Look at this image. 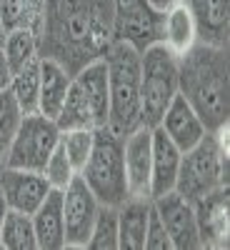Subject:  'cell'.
Segmentation results:
<instances>
[{"mask_svg": "<svg viewBox=\"0 0 230 250\" xmlns=\"http://www.w3.org/2000/svg\"><path fill=\"white\" fill-rule=\"evenodd\" d=\"M95 143V128H75V130H60V145L65 155L70 158L75 173L83 170V165L88 163Z\"/></svg>", "mask_w": 230, "mask_h": 250, "instance_id": "obj_27", "label": "cell"}, {"mask_svg": "<svg viewBox=\"0 0 230 250\" xmlns=\"http://www.w3.org/2000/svg\"><path fill=\"white\" fill-rule=\"evenodd\" d=\"M228 185V153H223L213 133H205L198 145L185 150L175 178V193L195 203L198 198Z\"/></svg>", "mask_w": 230, "mask_h": 250, "instance_id": "obj_6", "label": "cell"}, {"mask_svg": "<svg viewBox=\"0 0 230 250\" xmlns=\"http://www.w3.org/2000/svg\"><path fill=\"white\" fill-rule=\"evenodd\" d=\"M183 150L163 133L160 125L153 128V163H150V200L173 193L180 168Z\"/></svg>", "mask_w": 230, "mask_h": 250, "instance_id": "obj_16", "label": "cell"}, {"mask_svg": "<svg viewBox=\"0 0 230 250\" xmlns=\"http://www.w3.org/2000/svg\"><path fill=\"white\" fill-rule=\"evenodd\" d=\"M73 75L60 60L50 55H40V95H38V113L50 120L58 118L65 95L70 90Z\"/></svg>", "mask_w": 230, "mask_h": 250, "instance_id": "obj_17", "label": "cell"}, {"mask_svg": "<svg viewBox=\"0 0 230 250\" xmlns=\"http://www.w3.org/2000/svg\"><path fill=\"white\" fill-rule=\"evenodd\" d=\"M0 248H8V250H38L33 218L28 213L5 210L3 230H0Z\"/></svg>", "mask_w": 230, "mask_h": 250, "instance_id": "obj_24", "label": "cell"}, {"mask_svg": "<svg viewBox=\"0 0 230 250\" xmlns=\"http://www.w3.org/2000/svg\"><path fill=\"white\" fill-rule=\"evenodd\" d=\"M150 198H128L118 208V250H143Z\"/></svg>", "mask_w": 230, "mask_h": 250, "instance_id": "obj_21", "label": "cell"}, {"mask_svg": "<svg viewBox=\"0 0 230 250\" xmlns=\"http://www.w3.org/2000/svg\"><path fill=\"white\" fill-rule=\"evenodd\" d=\"M160 43L168 48L173 55H178V58L198 43V30H195L193 13L188 10V5L183 3V0L163 10V35H160Z\"/></svg>", "mask_w": 230, "mask_h": 250, "instance_id": "obj_20", "label": "cell"}, {"mask_svg": "<svg viewBox=\"0 0 230 250\" xmlns=\"http://www.w3.org/2000/svg\"><path fill=\"white\" fill-rule=\"evenodd\" d=\"M35 228L38 250H63L65 248V223H63V190H53L30 215Z\"/></svg>", "mask_w": 230, "mask_h": 250, "instance_id": "obj_19", "label": "cell"}, {"mask_svg": "<svg viewBox=\"0 0 230 250\" xmlns=\"http://www.w3.org/2000/svg\"><path fill=\"white\" fill-rule=\"evenodd\" d=\"M5 210H8V208H5V200L0 198V230H3V218H5Z\"/></svg>", "mask_w": 230, "mask_h": 250, "instance_id": "obj_33", "label": "cell"}, {"mask_svg": "<svg viewBox=\"0 0 230 250\" xmlns=\"http://www.w3.org/2000/svg\"><path fill=\"white\" fill-rule=\"evenodd\" d=\"M48 193H50V185L43 173H30V170L0 165V198L5 200L8 210L33 215Z\"/></svg>", "mask_w": 230, "mask_h": 250, "instance_id": "obj_12", "label": "cell"}, {"mask_svg": "<svg viewBox=\"0 0 230 250\" xmlns=\"http://www.w3.org/2000/svg\"><path fill=\"white\" fill-rule=\"evenodd\" d=\"M148 3H150L153 8H158V10H165V8H170V5L180 3V0H148Z\"/></svg>", "mask_w": 230, "mask_h": 250, "instance_id": "obj_32", "label": "cell"}, {"mask_svg": "<svg viewBox=\"0 0 230 250\" xmlns=\"http://www.w3.org/2000/svg\"><path fill=\"white\" fill-rule=\"evenodd\" d=\"M178 95V55L163 43L140 53V110L143 125L155 128L170 100Z\"/></svg>", "mask_w": 230, "mask_h": 250, "instance_id": "obj_5", "label": "cell"}, {"mask_svg": "<svg viewBox=\"0 0 230 250\" xmlns=\"http://www.w3.org/2000/svg\"><path fill=\"white\" fill-rule=\"evenodd\" d=\"M108 65V95H110V115L108 128L118 135L133 133L143 125L140 110V53L123 43L113 40L103 53Z\"/></svg>", "mask_w": 230, "mask_h": 250, "instance_id": "obj_3", "label": "cell"}, {"mask_svg": "<svg viewBox=\"0 0 230 250\" xmlns=\"http://www.w3.org/2000/svg\"><path fill=\"white\" fill-rule=\"evenodd\" d=\"M73 85L80 90V95L85 98V103L90 105V113L95 118L98 128L108 125L110 95H108V65H105V58L103 55L93 58L80 70H75L73 73Z\"/></svg>", "mask_w": 230, "mask_h": 250, "instance_id": "obj_14", "label": "cell"}, {"mask_svg": "<svg viewBox=\"0 0 230 250\" xmlns=\"http://www.w3.org/2000/svg\"><path fill=\"white\" fill-rule=\"evenodd\" d=\"M45 15V0H0V23L5 33L18 28H30L40 35Z\"/></svg>", "mask_w": 230, "mask_h": 250, "instance_id": "obj_22", "label": "cell"}, {"mask_svg": "<svg viewBox=\"0 0 230 250\" xmlns=\"http://www.w3.org/2000/svg\"><path fill=\"white\" fill-rule=\"evenodd\" d=\"M193 13L198 43L228 48V8L230 0H183Z\"/></svg>", "mask_w": 230, "mask_h": 250, "instance_id": "obj_18", "label": "cell"}, {"mask_svg": "<svg viewBox=\"0 0 230 250\" xmlns=\"http://www.w3.org/2000/svg\"><path fill=\"white\" fill-rule=\"evenodd\" d=\"M20 120H23V110H20L13 93L0 90V165H3V158L13 143V135L18 133Z\"/></svg>", "mask_w": 230, "mask_h": 250, "instance_id": "obj_28", "label": "cell"}, {"mask_svg": "<svg viewBox=\"0 0 230 250\" xmlns=\"http://www.w3.org/2000/svg\"><path fill=\"white\" fill-rule=\"evenodd\" d=\"M153 208L158 210L165 230H168L173 250H198L200 248V235H198V223H195V210L193 203L185 200L183 195L165 193L153 200Z\"/></svg>", "mask_w": 230, "mask_h": 250, "instance_id": "obj_10", "label": "cell"}, {"mask_svg": "<svg viewBox=\"0 0 230 250\" xmlns=\"http://www.w3.org/2000/svg\"><path fill=\"white\" fill-rule=\"evenodd\" d=\"M160 128L183 153L190 150L193 145H198L205 133H210V130H205L203 120L198 118V113L190 108V103H188L180 93L170 100V105L165 108V113L160 118Z\"/></svg>", "mask_w": 230, "mask_h": 250, "instance_id": "obj_15", "label": "cell"}, {"mask_svg": "<svg viewBox=\"0 0 230 250\" xmlns=\"http://www.w3.org/2000/svg\"><path fill=\"white\" fill-rule=\"evenodd\" d=\"M123 163L130 198H150V163H153V128L138 125L123 138Z\"/></svg>", "mask_w": 230, "mask_h": 250, "instance_id": "obj_11", "label": "cell"}, {"mask_svg": "<svg viewBox=\"0 0 230 250\" xmlns=\"http://www.w3.org/2000/svg\"><path fill=\"white\" fill-rule=\"evenodd\" d=\"M3 40H5V28H3V23H0V45H3Z\"/></svg>", "mask_w": 230, "mask_h": 250, "instance_id": "obj_34", "label": "cell"}, {"mask_svg": "<svg viewBox=\"0 0 230 250\" xmlns=\"http://www.w3.org/2000/svg\"><path fill=\"white\" fill-rule=\"evenodd\" d=\"M3 53L10 62V70H20L23 65H28L30 60L40 58V40L38 33L30 28H18V30H8L5 40H3Z\"/></svg>", "mask_w": 230, "mask_h": 250, "instance_id": "obj_25", "label": "cell"}, {"mask_svg": "<svg viewBox=\"0 0 230 250\" xmlns=\"http://www.w3.org/2000/svg\"><path fill=\"white\" fill-rule=\"evenodd\" d=\"M163 10L148 0H113V40L133 45L138 53L160 43Z\"/></svg>", "mask_w": 230, "mask_h": 250, "instance_id": "obj_8", "label": "cell"}, {"mask_svg": "<svg viewBox=\"0 0 230 250\" xmlns=\"http://www.w3.org/2000/svg\"><path fill=\"white\" fill-rule=\"evenodd\" d=\"M85 248H90V250H118V208L100 205Z\"/></svg>", "mask_w": 230, "mask_h": 250, "instance_id": "obj_26", "label": "cell"}, {"mask_svg": "<svg viewBox=\"0 0 230 250\" xmlns=\"http://www.w3.org/2000/svg\"><path fill=\"white\" fill-rule=\"evenodd\" d=\"M10 80H13V70H10V62L0 48V90H8L10 88Z\"/></svg>", "mask_w": 230, "mask_h": 250, "instance_id": "obj_31", "label": "cell"}, {"mask_svg": "<svg viewBox=\"0 0 230 250\" xmlns=\"http://www.w3.org/2000/svg\"><path fill=\"white\" fill-rule=\"evenodd\" d=\"M43 175H45V180H48V185L53 188V190H65L68 183L78 175L75 168H73V163H70V158L65 155V150H63L60 143L55 145V150L50 153L45 168H43Z\"/></svg>", "mask_w": 230, "mask_h": 250, "instance_id": "obj_29", "label": "cell"}, {"mask_svg": "<svg viewBox=\"0 0 230 250\" xmlns=\"http://www.w3.org/2000/svg\"><path fill=\"white\" fill-rule=\"evenodd\" d=\"M13 98L18 100L23 115L28 113H38V95H40V58L30 60L28 65H23L20 70L13 73L10 88Z\"/></svg>", "mask_w": 230, "mask_h": 250, "instance_id": "obj_23", "label": "cell"}, {"mask_svg": "<svg viewBox=\"0 0 230 250\" xmlns=\"http://www.w3.org/2000/svg\"><path fill=\"white\" fill-rule=\"evenodd\" d=\"M143 250H173L168 230L158 215V210L150 205V213H148V228H145V245Z\"/></svg>", "mask_w": 230, "mask_h": 250, "instance_id": "obj_30", "label": "cell"}, {"mask_svg": "<svg viewBox=\"0 0 230 250\" xmlns=\"http://www.w3.org/2000/svg\"><path fill=\"white\" fill-rule=\"evenodd\" d=\"M178 93L190 103L205 130L228 123V48L195 43L178 58Z\"/></svg>", "mask_w": 230, "mask_h": 250, "instance_id": "obj_2", "label": "cell"}, {"mask_svg": "<svg viewBox=\"0 0 230 250\" xmlns=\"http://www.w3.org/2000/svg\"><path fill=\"white\" fill-rule=\"evenodd\" d=\"M58 143H60V128L55 125V120L40 113H28L18 125V133L13 135V143L3 158V165L5 168H18V170L43 173L45 163Z\"/></svg>", "mask_w": 230, "mask_h": 250, "instance_id": "obj_7", "label": "cell"}, {"mask_svg": "<svg viewBox=\"0 0 230 250\" xmlns=\"http://www.w3.org/2000/svg\"><path fill=\"white\" fill-rule=\"evenodd\" d=\"M78 175L85 180V185L93 190L100 205L120 208L130 198L123 163V135L113 133L108 125L95 128L93 153Z\"/></svg>", "mask_w": 230, "mask_h": 250, "instance_id": "obj_4", "label": "cell"}, {"mask_svg": "<svg viewBox=\"0 0 230 250\" xmlns=\"http://www.w3.org/2000/svg\"><path fill=\"white\" fill-rule=\"evenodd\" d=\"M38 40L73 75L113 43V0H45Z\"/></svg>", "mask_w": 230, "mask_h": 250, "instance_id": "obj_1", "label": "cell"}, {"mask_svg": "<svg viewBox=\"0 0 230 250\" xmlns=\"http://www.w3.org/2000/svg\"><path fill=\"white\" fill-rule=\"evenodd\" d=\"M200 248H228V185L215 188L193 203Z\"/></svg>", "mask_w": 230, "mask_h": 250, "instance_id": "obj_13", "label": "cell"}, {"mask_svg": "<svg viewBox=\"0 0 230 250\" xmlns=\"http://www.w3.org/2000/svg\"><path fill=\"white\" fill-rule=\"evenodd\" d=\"M100 203L80 175H75L63 190V223H65V248H85Z\"/></svg>", "mask_w": 230, "mask_h": 250, "instance_id": "obj_9", "label": "cell"}]
</instances>
